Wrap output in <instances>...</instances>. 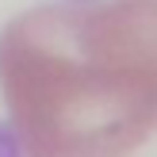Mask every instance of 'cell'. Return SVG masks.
Returning a JSON list of instances; mask_svg holds the SVG:
<instances>
[{
  "instance_id": "obj_1",
  "label": "cell",
  "mask_w": 157,
  "mask_h": 157,
  "mask_svg": "<svg viewBox=\"0 0 157 157\" xmlns=\"http://www.w3.org/2000/svg\"><path fill=\"white\" fill-rule=\"evenodd\" d=\"M0 96L27 157H130L157 130V0H54L0 31Z\"/></svg>"
},
{
  "instance_id": "obj_2",
  "label": "cell",
  "mask_w": 157,
  "mask_h": 157,
  "mask_svg": "<svg viewBox=\"0 0 157 157\" xmlns=\"http://www.w3.org/2000/svg\"><path fill=\"white\" fill-rule=\"evenodd\" d=\"M0 157H19V142H15L12 127H0Z\"/></svg>"
}]
</instances>
